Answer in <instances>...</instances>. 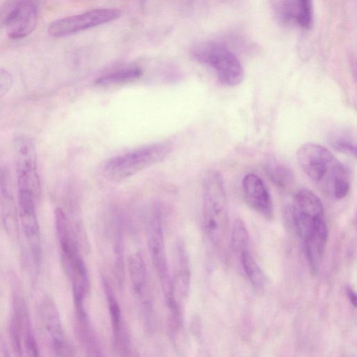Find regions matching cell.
Returning <instances> with one entry per match:
<instances>
[{"label":"cell","instance_id":"cell-24","mask_svg":"<svg viewBox=\"0 0 357 357\" xmlns=\"http://www.w3.org/2000/svg\"><path fill=\"white\" fill-rule=\"evenodd\" d=\"M13 77L6 69L0 67V98L3 97L10 89Z\"/></svg>","mask_w":357,"mask_h":357},{"label":"cell","instance_id":"cell-25","mask_svg":"<svg viewBox=\"0 0 357 357\" xmlns=\"http://www.w3.org/2000/svg\"><path fill=\"white\" fill-rule=\"evenodd\" d=\"M346 293L349 302L354 307H356V295L353 289L350 287H347Z\"/></svg>","mask_w":357,"mask_h":357},{"label":"cell","instance_id":"cell-23","mask_svg":"<svg viewBox=\"0 0 357 357\" xmlns=\"http://www.w3.org/2000/svg\"><path fill=\"white\" fill-rule=\"evenodd\" d=\"M331 146L336 151L349 155H356V144L353 140L344 135L332 137L330 141Z\"/></svg>","mask_w":357,"mask_h":357},{"label":"cell","instance_id":"cell-9","mask_svg":"<svg viewBox=\"0 0 357 357\" xmlns=\"http://www.w3.org/2000/svg\"><path fill=\"white\" fill-rule=\"evenodd\" d=\"M38 10L32 0H19L9 10L5 19L6 32L13 39L23 38L36 28Z\"/></svg>","mask_w":357,"mask_h":357},{"label":"cell","instance_id":"cell-2","mask_svg":"<svg viewBox=\"0 0 357 357\" xmlns=\"http://www.w3.org/2000/svg\"><path fill=\"white\" fill-rule=\"evenodd\" d=\"M203 217L208 238L215 246H222L229 229V212L224 182L216 171L208 173L204 180Z\"/></svg>","mask_w":357,"mask_h":357},{"label":"cell","instance_id":"cell-1","mask_svg":"<svg viewBox=\"0 0 357 357\" xmlns=\"http://www.w3.org/2000/svg\"><path fill=\"white\" fill-rule=\"evenodd\" d=\"M304 173L314 182L337 199L349 192L350 184L345 167L326 147L316 143H305L296 153Z\"/></svg>","mask_w":357,"mask_h":357},{"label":"cell","instance_id":"cell-6","mask_svg":"<svg viewBox=\"0 0 357 357\" xmlns=\"http://www.w3.org/2000/svg\"><path fill=\"white\" fill-rule=\"evenodd\" d=\"M13 151L19 190L27 191L37 198L40 183L34 144L29 137L19 135L13 141Z\"/></svg>","mask_w":357,"mask_h":357},{"label":"cell","instance_id":"cell-8","mask_svg":"<svg viewBox=\"0 0 357 357\" xmlns=\"http://www.w3.org/2000/svg\"><path fill=\"white\" fill-rule=\"evenodd\" d=\"M291 209L294 223L300 238L317 218L324 216L321 199L307 189L301 190L295 195Z\"/></svg>","mask_w":357,"mask_h":357},{"label":"cell","instance_id":"cell-16","mask_svg":"<svg viewBox=\"0 0 357 357\" xmlns=\"http://www.w3.org/2000/svg\"><path fill=\"white\" fill-rule=\"evenodd\" d=\"M36 199L31 193L19 190L20 215L24 232L28 238L37 236L39 230L36 213Z\"/></svg>","mask_w":357,"mask_h":357},{"label":"cell","instance_id":"cell-10","mask_svg":"<svg viewBox=\"0 0 357 357\" xmlns=\"http://www.w3.org/2000/svg\"><path fill=\"white\" fill-rule=\"evenodd\" d=\"M328 229L324 217L317 218L301 238L310 271L317 275L322 265Z\"/></svg>","mask_w":357,"mask_h":357},{"label":"cell","instance_id":"cell-19","mask_svg":"<svg viewBox=\"0 0 357 357\" xmlns=\"http://www.w3.org/2000/svg\"><path fill=\"white\" fill-rule=\"evenodd\" d=\"M266 172L273 183L280 188H285L292 183L291 171L278 162H271L266 165Z\"/></svg>","mask_w":357,"mask_h":357},{"label":"cell","instance_id":"cell-22","mask_svg":"<svg viewBox=\"0 0 357 357\" xmlns=\"http://www.w3.org/2000/svg\"><path fill=\"white\" fill-rule=\"evenodd\" d=\"M297 0H275V12L278 20L289 24L295 22Z\"/></svg>","mask_w":357,"mask_h":357},{"label":"cell","instance_id":"cell-3","mask_svg":"<svg viewBox=\"0 0 357 357\" xmlns=\"http://www.w3.org/2000/svg\"><path fill=\"white\" fill-rule=\"evenodd\" d=\"M172 149L169 142H156L115 156L103 166V176L112 181L124 180L161 162Z\"/></svg>","mask_w":357,"mask_h":357},{"label":"cell","instance_id":"cell-17","mask_svg":"<svg viewBox=\"0 0 357 357\" xmlns=\"http://www.w3.org/2000/svg\"><path fill=\"white\" fill-rule=\"evenodd\" d=\"M142 75V69L136 66H129L102 75L95 84L101 87L121 86L138 79Z\"/></svg>","mask_w":357,"mask_h":357},{"label":"cell","instance_id":"cell-13","mask_svg":"<svg viewBox=\"0 0 357 357\" xmlns=\"http://www.w3.org/2000/svg\"><path fill=\"white\" fill-rule=\"evenodd\" d=\"M43 319L50 335L52 347L56 356H70V348L66 339L59 315L55 305L49 299L42 307Z\"/></svg>","mask_w":357,"mask_h":357},{"label":"cell","instance_id":"cell-7","mask_svg":"<svg viewBox=\"0 0 357 357\" xmlns=\"http://www.w3.org/2000/svg\"><path fill=\"white\" fill-rule=\"evenodd\" d=\"M119 16L116 8L93 9L55 20L49 26L48 33L52 37H63L112 22Z\"/></svg>","mask_w":357,"mask_h":357},{"label":"cell","instance_id":"cell-11","mask_svg":"<svg viewBox=\"0 0 357 357\" xmlns=\"http://www.w3.org/2000/svg\"><path fill=\"white\" fill-rule=\"evenodd\" d=\"M244 198L248 204L267 220L273 217L271 195L263 180L257 174L245 175L242 181Z\"/></svg>","mask_w":357,"mask_h":357},{"label":"cell","instance_id":"cell-5","mask_svg":"<svg viewBox=\"0 0 357 357\" xmlns=\"http://www.w3.org/2000/svg\"><path fill=\"white\" fill-rule=\"evenodd\" d=\"M148 245L153 264L160 277L167 304L174 301L172 283L169 278L165 250L161 211L154 209L148 223Z\"/></svg>","mask_w":357,"mask_h":357},{"label":"cell","instance_id":"cell-14","mask_svg":"<svg viewBox=\"0 0 357 357\" xmlns=\"http://www.w3.org/2000/svg\"><path fill=\"white\" fill-rule=\"evenodd\" d=\"M128 270L135 296L139 301L145 312H151L146 266L140 253H134L128 258Z\"/></svg>","mask_w":357,"mask_h":357},{"label":"cell","instance_id":"cell-12","mask_svg":"<svg viewBox=\"0 0 357 357\" xmlns=\"http://www.w3.org/2000/svg\"><path fill=\"white\" fill-rule=\"evenodd\" d=\"M174 252V279L172 283L174 297L178 305L177 301H183L188 295L191 274L188 252L182 241H177Z\"/></svg>","mask_w":357,"mask_h":357},{"label":"cell","instance_id":"cell-15","mask_svg":"<svg viewBox=\"0 0 357 357\" xmlns=\"http://www.w3.org/2000/svg\"><path fill=\"white\" fill-rule=\"evenodd\" d=\"M104 291L106 296L112 327L114 345L118 351L126 349V339L121 309L109 283L104 280Z\"/></svg>","mask_w":357,"mask_h":357},{"label":"cell","instance_id":"cell-26","mask_svg":"<svg viewBox=\"0 0 357 357\" xmlns=\"http://www.w3.org/2000/svg\"><path fill=\"white\" fill-rule=\"evenodd\" d=\"M142 1V3H143L144 1H145L146 0H140Z\"/></svg>","mask_w":357,"mask_h":357},{"label":"cell","instance_id":"cell-4","mask_svg":"<svg viewBox=\"0 0 357 357\" xmlns=\"http://www.w3.org/2000/svg\"><path fill=\"white\" fill-rule=\"evenodd\" d=\"M191 53L197 61L213 68L223 84L234 86L242 82L243 68L236 54L222 42H197L192 46Z\"/></svg>","mask_w":357,"mask_h":357},{"label":"cell","instance_id":"cell-21","mask_svg":"<svg viewBox=\"0 0 357 357\" xmlns=\"http://www.w3.org/2000/svg\"><path fill=\"white\" fill-rule=\"evenodd\" d=\"M231 243L233 250L241 253L248 250L249 235L244 222L237 219L233 224Z\"/></svg>","mask_w":357,"mask_h":357},{"label":"cell","instance_id":"cell-20","mask_svg":"<svg viewBox=\"0 0 357 357\" xmlns=\"http://www.w3.org/2000/svg\"><path fill=\"white\" fill-rule=\"evenodd\" d=\"M314 21L312 0H297L295 23L304 30H310Z\"/></svg>","mask_w":357,"mask_h":357},{"label":"cell","instance_id":"cell-18","mask_svg":"<svg viewBox=\"0 0 357 357\" xmlns=\"http://www.w3.org/2000/svg\"><path fill=\"white\" fill-rule=\"evenodd\" d=\"M240 255L243 271L249 281L256 289L261 290L264 286V278L258 264L248 250Z\"/></svg>","mask_w":357,"mask_h":357}]
</instances>
